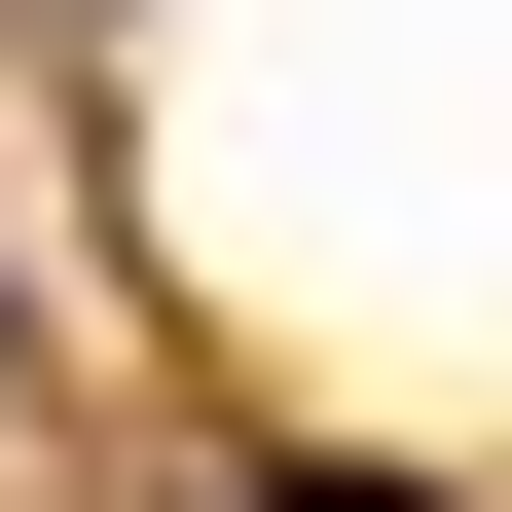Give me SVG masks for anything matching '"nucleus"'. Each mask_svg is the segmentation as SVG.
<instances>
[{
	"mask_svg": "<svg viewBox=\"0 0 512 512\" xmlns=\"http://www.w3.org/2000/svg\"><path fill=\"white\" fill-rule=\"evenodd\" d=\"M0 366H37V256H0Z\"/></svg>",
	"mask_w": 512,
	"mask_h": 512,
	"instance_id": "obj_1",
	"label": "nucleus"
}]
</instances>
